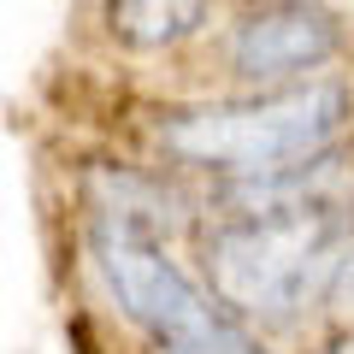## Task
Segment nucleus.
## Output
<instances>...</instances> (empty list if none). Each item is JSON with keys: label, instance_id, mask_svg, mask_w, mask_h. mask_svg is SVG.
<instances>
[{"label": "nucleus", "instance_id": "obj_1", "mask_svg": "<svg viewBox=\"0 0 354 354\" xmlns=\"http://www.w3.org/2000/svg\"><path fill=\"white\" fill-rule=\"evenodd\" d=\"M348 118V88L342 83H295L248 101H213L183 106L160 118V148L183 165L230 177H272L319 160L337 142Z\"/></svg>", "mask_w": 354, "mask_h": 354}, {"label": "nucleus", "instance_id": "obj_2", "mask_svg": "<svg viewBox=\"0 0 354 354\" xmlns=\"http://www.w3.org/2000/svg\"><path fill=\"white\" fill-rule=\"evenodd\" d=\"M342 218L330 207H266L207 236V283L213 301L242 319H290L307 295L325 290L337 266Z\"/></svg>", "mask_w": 354, "mask_h": 354}, {"label": "nucleus", "instance_id": "obj_3", "mask_svg": "<svg viewBox=\"0 0 354 354\" xmlns=\"http://www.w3.org/2000/svg\"><path fill=\"white\" fill-rule=\"evenodd\" d=\"M95 260H101L113 295L124 301V313L148 330L165 348H183L195 330H207L225 307H213V295L148 236V230L113 225V218H95Z\"/></svg>", "mask_w": 354, "mask_h": 354}, {"label": "nucleus", "instance_id": "obj_4", "mask_svg": "<svg viewBox=\"0 0 354 354\" xmlns=\"http://www.w3.org/2000/svg\"><path fill=\"white\" fill-rule=\"evenodd\" d=\"M342 53V24L319 0H266L230 30V71L242 83H283Z\"/></svg>", "mask_w": 354, "mask_h": 354}, {"label": "nucleus", "instance_id": "obj_5", "mask_svg": "<svg viewBox=\"0 0 354 354\" xmlns=\"http://www.w3.org/2000/svg\"><path fill=\"white\" fill-rule=\"evenodd\" d=\"M201 18H207V0H106V30L142 53L195 36Z\"/></svg>", "mask_w": 354, "mask_h": 354}, {"label": "nucleus", "instance_id": "obj_6", "mask_svg": "<svg viewBox=\"0 0 354 354\" xmlns=\"http://www.w3.org/2000/svg\"><path fill=\"white\" fill-rule=\"evenodd\" d=\"M95 213L113 218V225H130V230H148L160 218H171L165 207H171V195L160 189V183H148V177H130V171H95Z\"/></svg>", "mask_w": 354, "mask_h": 354}, {"label": "nucleus", "instance_id": "obj_7", "mask_svg": "<svg viewBox=\"0 0 354 354\" xmlns=\"http://www.w3.org/2000/svg\"><path fill=\"white\" fill-rule=\"evenodd\" d=\"M171 354H260V342H254L242 325H230V319L218 313L207 330H195V337L183 342V348H171Z\"/></svg>", "mask_w": 354, "mask_h": 354}, {"label": "nucleus", "instance_id": "obj_8", "mask_svg": "<svg viewBox=\"0 0 354 354\" xmlns=\"http://www.w3.org/2000/svg\"><path fill=\"white\" fill-rule=\"evenodd\" d=\"M325 295L342 319H354V248L337 254V266H330V278H325Z\"/></svg>", "mask_w": 354, "mask_h": 354}, {"label": "nucleus", "instance_id": "obj_9", "mask_svg": "<svg viewBox=\"0 0 354 354\" xmlns=\"http://www.w3.org/2000/svg\"><path fill=\"white\" fill-rule=\"evenodd\" d=\"M348 354H354V348H348Z\"/></svg>", "mask_w": 354, "mask_h": 354}]
</instances>
